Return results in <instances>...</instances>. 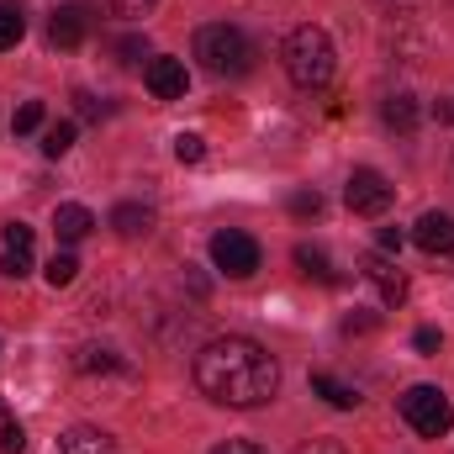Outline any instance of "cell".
Wrapping results in <instances>:
<instances>
[{"instance_id": "obj_1", "label": "cell", "mask_w": 454, "mask_h": 454, "mask_svg": "<svg viewBox=\"0 0 454 454\" xmlns=\"http://www.w3.org/2000/svg\"><path fill=\"white\" fill-rule=\"evenodd\" d=\"M196 386L212 402L248 412V407H264L280 391V364L264 343L227 333V339H212L196 354Z\"/></svg>"}, {"instance_id": "obj_2", "label": "cell", "mask_w": 454, "mask_h": 454, "mask_svg": "<svg viewBox=\"0 0 454 454\" xmlns=\"http://www.w3.org/2000/svg\"><path fill=\"white\" fill-rule=\"evenodd\" d=\"M280 59H286V74H291V85H301V90H323V85L333 80V69H339L333 37H328L323 27H296V32L286 37Z\"/></svg>"}, {"instance_id": "obj_3", "label": "cell", "mask_w": 454, "mask_h": 454, "mask_svg": "<svg viewBox=\"0 0 454 454\" xmlns=\"http://www.w3.org/2000/svg\"><path fill=\"white\" fill-rule=\"evenodd\" d=\"M196 59H201L207 74H217V80H238V74L254 69V43H248L243 27H232V21H212V27L196 32Z\"/></svg>"}, {"instance_id": "obj_4", "label": "cell", "mask_w": 454, "mask_h": 454, "mask_svg": "<svg viewBox=\"0 0 454 454\" xmlns=\"http://www.w3.org/2000/svg\"><path fill=\"white\" fill-rule=\"evenodd\" d=\"M402 418H407L423 439H444L454 428V407L439 386H412V391L402 396Z\"/></svg>"}, {"instance_id": "obj_5", "label": "cell", "mask_w": 454, "mask_h": 454, "mask_svg": "<svg viewBox=\"0 0 454 454\" xmlns=\"http://www.w3.org/2000/svg\"><path fill=\"white\" fill-rule=\"evenodd\" d=\"M343 201H348V212H359V217H380V212L396 201V185H391L380 169H354L348 185H343Z\"/></svg>"}, {"instance_id": "obj_6", "label": "cell", "mask_w": 454, "mask_h": 454, "mask_svg": "<svg viewBox=\"0 0 454 454\" xmlns=\"http://www.w3.org/2000/svg\"><path fill=\"white\" fill-rule=\"evenodd\" d=\"M212 264L232 275V280H248L254 270H259V243L248 238V232H238V227H227L212 238Z\"/></svg>"}, {"instance_id": "obj_7", "label": "cell", "mask_w": 454, "mask_h": 454, "mask_svg": "<svg viewBox=\"0 0 454 454\" xmlns=\"http://www.w3.org/2000/svg\"><path fill=\"white\" fill-rule=\"evenodd\" d=\"M359 275H364V280L380 291V301H386V307H402V301H407V275H402V270H396V264H391L380 248L359 259Z\"/></svg>"}, {"instance_id": "obj_8", "label": "cell", "mask_w": 454, "mask_h": 454, "mask_svg": "<svg viewBox=\"0 0 454 454\" xmlns=\"http://www.w3.org/2000/svg\"><path fill=\"white\" fill-rule=\"evenodd\" d=\"M90 37V11L85 5H59L53 21H48V43L53 48H80Z\"/></svg>"}, {"instance_id": "obj_9", "label": "cell", "mask_w": 454, "mask_h": 454, "mask_svg": "<svg viewBox=\"0 0 454 454\" xmlns=\"http://www.w3.org/2000/svg\"><path fill=\"white\" fill-rule=\"evenodd\" d=\"M143 80H148V90H153L159 101H180V96H185V85H191V74H185V64H180V59H148Z\"/></svg>"}, {"instance_id": "obj_10", "label": "cell", "mask_w": 454, "mask_h": 454, "mask_svg": "<svg viewBox=\"0 0 454 454\" xmlns=\"http://www.w3.org/2000/svg\"><path fill=\"white\" fill-rule=\"evenodd\" d=\"M412 243L423 254H454V217L450 212H423L412 227Z\"/></svg>"}, {"instance_id": "obj_11", "label": "cell", "mask_w": 454, "mask_h": 454, "mask_svg": "<svg viewBox=\"0 0 454 454\" xmlns=\"http://www.w3.org/2000/svg\"><path fill=\"white\" fill-rule=\"evenodd\" d=\"M90 227H96V217H90V207H80V201H69V207L53 212V232H59V243H85Z\"/></svg>"}, {"instance_id": "obj_12", "label": "cell", "mask_w": 454, "mask_h": 454, "mask_svg": "<svg viewBox=\"0 0 454 454\" xmlns=\"http://www.w3.org/2000/svg\"><path fill=\"white\" fill-rule=\"evenodd\" d=\"M59 454H116V444H112V434L106 428H69L64 439H59Z\"/></svg>"}, {"instance_id": "obj_13", "label": "cell", "mask_w": 454, "mask_h": 454, "mask_svg": "<svg viewBox=\"0 0 454 454\" xmlns=\"http://www.w3.org/2000/svg\"><path fill=\"white\" fill-rule=\"evenodd\" d=\"M380 121H386L391 132H412V127L423 121V106H418V96H407V90L386 96V106H380Z\"/></svg>"}, {"instance_id": "obj_14", "label": "cell", "mask_w": 454, "mask_h": 454, "mask_svg": "<svg viewBox=\"0 0 454 454\" xmlns=\"http://www.w3.org/2000/svg\"><path fill=\"white\" fill-rule=\"evenodd\" d=\"M85 375H127L132 370V359L127 354H116V348H101V343H90V348H80V359H74Z\"/></svg>"}, {"instance_id": "obj_15", "label": "cell", "mask_w": 454, "mask_h": 454, "mask_svg": "<svg viewBox=\"0 0 454 454\" xmlns=\"http://www.w3.org/2000/svg\"><path fill=\"white\" fill-rule=\"evenodd\" d=\"M148 227H153V212L137 207V201H121V207L112 212V232L116 238H148Z\"/></svg>"}, {"instance_id": "obj_16", "label": "cell", "mask_w": 454, "mask_h": 454, "mask_svg": "<svg viewBox=\"0 0 454 454\" xmlns=\"http://www.w3.org/2000/svg\"><path fill=\"white\" fill-rule=\"evenodd\" d=\"M312 391H317L328 407H339V412H354V407H359L354 386H343V380H333V375H312Z\"/></svg>"}, {"instance_id": "obj_17", "label": "cell", "mask_w": 454, "mask_h": 454, "mask_svg": "<svg viewBox=\"0 0 454 454\" xmlns=\"http://www.w3.org/2000/svg\"><path fill=\"white\" fill-rule=\"evenodd\" d=\"M21 37H27V11H21L16 0H0V53L16 48Z\"/></svg>"}, {"instance_id": "obj_18", "label": "cell", "mask_w": 454, "mask_h": 454, "mask_svg": "<svg viewBox=\"0 0 454 454\" xmlns=\"http://www.w3.org/2000/svg\"><path fill=\"white\" fill-rule=\"evenodd\" d=\"M296 264H301L312 280H328V286H339V275H333V264H328V254H323L317 243H296Z\"/></svg>"}, {"instance_id": "obj_19", "label": "cell", "mask_w": 454, "mask_h": 454, "mask_svg": "<svg viewBox=\"0 0 454 454\" xmlns=\"http://www.w3.org/2000/svg\"><path fill=\"white\" fill-rule=\"evenodd\" d=\"M27 450V428L16 423V412L0 402V454H21Z\"/></svg>"}, {"instance_id": "obj_20", "label": "cell", "mask_w": 454, "mask_h": 454, "mask_svg": "<svg viewBox=\"0 0 454 454\" xmlns=\"http://www.w3.org/2000/svg\"><path fill=\"white\" fill-rule=\"evenodd\" d=\"M74 132H80L74 121H53V127L43 132V153H48V159H64V153L74 148Z\"/></svg>"}, {"instance_id": "obj_21", "label": "cell", "mask_w": 454, "mask_h": 454, "mask_svg": "<svg viewBox=\"0 0 454 454\" xmlns=\"http://www.w3.org/2000/svg\"><path fill=\"white\" fill-rule=\"evenodd\" d=\"M74 275H80V259L74 254H53L48 259V286L59 291V286H74Z\"/></svg>"}, {"instance_id": "obj_22", "label": "cell", "mask_w": 454, "mask_h": 454, "mask_svg": "<svg viewBox=\"0 0 454 454\" xmlns=\"http://www.w3.org/2000/svg\"><path fill=\"white\" fill-rule=\"evenodd\" d=\"M175 159H180V164H201V159H207V137H201V132H180V137H175Z\"/></svg>"}, {"instance_id": "obj_23", "label": "cell", "mask_w": 454, "mask_h": 454, "mask_svg": "<svg viewBox=\"0 0 454 454\" xmlns=\"http://www.w3.org/2000/svg\"><path fill=\"white\" fill-rule=\"evenodd\" d=\"M32 227L27 223H5V254H32Z\"/></svg>"}, {"instance_id": "obj_24", "label": "cell", "mask_w": 454, "mask_h": 454, "mask_svg": "<svg viewBox=\"0 0 454 454\" xmlns=\"http://www.w3.org/2000/svg\"><path fill=\"white\" fill-rule=\"evenodd\" d=\"M37 127H43V101L16 106V116H11V132H37Z\"/></svg>"}, {"instance_id": "obj_25", "label": "cell", "mask_w": 454, "mask_h": 454, "mask_svg": "<svg viewBox=\"0 0 454 454\" xmlns=\"http://www.w3.org/2000/svg\"><path fill=\"white\" fill-rule=\"evenodd\" d=\"M323 212V196L317 191H296L291 196V217H317Z\"/></svg>"}, {"instance_id": "obj_26", "label": "cell", "mask_w": 454, "mask_h": 454, "mask_svg": "<svg viewBox=\"0 0 454 454\" xmlns=\"http://www.w3.org/2000/svg\"><path fill=\"white\" fill-rule=\"evenodd\" d=\"M116 53H121V64H143V59H148V43H143V37H121Z\"/></svg>"}, {"instance_id": "obj_27", "label": "cell", "mask_w": 454, "mask_h": 454, "mask_svg": "<svg viewBox=\"0 0 454 454\" xmlns=\"http://www.w3.org/2000/svg\"><path fill=\"white\" fill-rule=\"evenodd\" d=\"M412 348H418V354H434V348H444V333H439V328H418V333H412Z\"/></svg>"}, {"instance_id": "obj_28", "label": "cell", "mask_w": 454, "mask_h": 454, "mask_svg": "<svg viewBox=\"0 0 454 454\" xmlns=\"http://www.w3.org/2000/svg\"><path fill=\"white\" fill-rule=\"evenodd\" d=\"M106 5H112L116 16H148V11H153L159 0H106Z\"/></svg>"}, {"instance_id": "obj_29", "label": "cell", "mask_w": 454, "mask_h": 454, "mask_svg": "<svg viewBox=\"0 0 454 454\" xmlns=\"http://www.w3.org/2000/svg\"><path fill=\"white\" fill-rule=\"evenodd\" d=\"M0 270H5L11 280H21V275L32 270V254H5V259H0Z\"/></svg>"}, {"instance_id": "obj_30", "label": "cell", "mask_w": 454, "mask_h": 454, "mask_svg": "<svg viewBox=\"0 0 454 454\" xmlns=\"http://www.w3.org/2000/svg\"><path fill=\"white\" fill-rule=\"evenodd\" d=\"M375 243H380V254H396V248H402V227H380Z\"/></svg>"}, {"instance_id": "obj_31", "label": "cell", "mask_w": 454, "mask_h": 454, "mask_svg": "<svg viewBox=\"0 0 454 454\" xmlns=\"http://www.w3.org/2000/svg\"><path fill=\"white\" fill-rule=\"evenodd\" d=\"M296 454H343V444L339 439H312V444H301Z\"/></svg>"}, {"instance_id": "obj_32", "label": "cell", "mask_w": 454, "mask_h": 454, "mask_svg": "<svg viewBox=\"0 0 454 454\" xmlns=\"http://www.w3.org/2000/svg\"><path fill=\"white\" fill-rule=\"evenodd\" d=\"M212 454H264L259 444H248V439H227L223 450H212Z\"/></svg>"}, {"instance_id": "obj_33", "label": "cell", "mask_w": 454, "mask_h": 454, "mask_svg": "<svg viewBox=\"0 0 454 454\" xmlns=\"http://www.w3.org/2000/svg\"><path fill=\"white\" fill-rule=\"evenodd\" d=\"M74 106H80V116H101V101H96L90 90H80V96H74Z\"/></svg>"}, {"instance_id": "obj_34", "label": "cell", "mask_w": 454, "mask_h": 454, "mask_svg": "<svg viewBox=\"0 0 454 454\" xmlns=\"http://www.w3.org/2000/svg\"><path fill=\"white\" fill-rule=\"evenodd\" d=\"M375 328V317H343V333H370Z\"/></svg>"}, {"instance_id": "obj_35", "label": "cell", "mask_w": 454, "mask_h": 454, "mask_svg": "<svg viewBox=\"0 0 454 454\" xmlns=\"http://www.w3.org/2000/svg\"><path fill=\"white\" fill-rule=\"evenodd\" d=\"M386 5H391L396 16H407V11H418V0H386Z\"/></svg>"}]
</instances>
